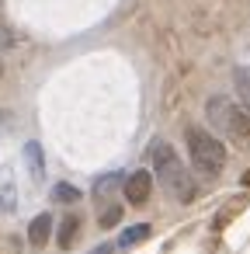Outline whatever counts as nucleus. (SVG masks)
<instances>
[{
	"mask_svg": "<svg viewBox=\"0 0 250 254\" xmlns=\"http://www.w3.org/2000/svg\"><path fill=\"white\" fill-rule=\"evenodd\" d=\"M49 230H52V216H49V212H39V216L32 219V226H28L32 247H42V244L49 240Z\"/></svg>",
	"mask_w": 250,
	"mask_h": 254,
	"instance_id": "obj_7",
	"label": "nucleus"
},
{
	"mask_svg": "<svg viewBox=\"0 0 250 254\" xmlns=\"http://www.w3.org/2000/svg\"><path fill=\"white\" fill-rule=\"evenodd\" d=\"M25 164H28V171L35 174V181L46 178V160H42V146H39V143H28V146H25Z\"/></svg>",
	"mask_w": 250,
	"mask_h": 254,
	"instance_id": "obj_8",
	"label": "nucleus"
},
{
	"mask_svg": "<svg viewBox=\"0 0 250 254\" xmlns=\"http://www.w3.org/2000/svg\"><path fill=\"white\" fill-rule=\"evenodd\" d=\"M52 198H56V202H77L80 191H77L73 185H56V188H52Z\"/></svg>",
	"mask_w": 250,
	"mask_h": 254,
	"instance_id": "obj_10",
	"label": "nucleus"
},
{
	"mask_svg": "<svg viewBox=\"0 0 250 254\" xmlns=\"http://www.w3.org/2000/svg\"><path fill=\"white\" fill-rule=\"evenodd\" d=\"M118 216H122V209L115 205V209H108L104 216H101V226H111V223H118Z\"/></svg>",
	"mask_w": 250,
	"mask_h": 254,
	"instance_id": "obj_12",
	"label": "nucleus"
},
{
	"mask_svg": "<svg viewBox=\"0 0 250 254\" xmlns=\"http://www.w3.org/2000/svg\"><path fill=\"white\" fill-rule=\"evenodd\" d=\"M0 209H7V212L18 209V181L7 167H0Z\"/></svg>",
	"mask_w": 250,
	"mask_h": 254,
	"instance_id": "obj_6",
	"label": "nucleus"
},
{
	"mask_svg": "<svg viewBox=\"0 0 250 254\" xmlns=\"http://www.w3.org/2000/svg\"><path fill=\"white\" fill-rule=\"evenodd\" d=\"M205 115L219 132H226L229 139H236L240 146L250 150V108H240L229 98H208Z\"/></svg>",
	"mask_w": 250,
	"mask_h": 254,
	"instance_id": "obj_2",
	"label": "nucleus"
},
{
	"mask_svg": "<svg viewBox=\"0 0 250 254\" xmlns=\"http://www.w3.org/2000/svg\"><path fill=\"white\" fill-rule=\"evenodd\" d=\"M146 237H150V226H146V223H136V226H129L122 237H115V240H108V244L94 247L91 254H125V251H132L136 244H143Z\"/></svg>",
	"mask_w": 250,
	"mask_h": 254,
	"instance_id": "obj_4",
	"label": "nucleus"
},
{
	"mask_svg": "<svg viewBox=\"0 0 250 254\" xmlns=\"http://www.w3.org/2000/svg\"><path fill=\"white\" fill-rule=\"evenodd\" d=\"M184 139H188L191 164H195V171H198L201 178H215V174H222V167H226V146H222L212 132L191 126V129L184 132Z\"/></svg>",
	"mask_w": 250,
	"mask_h": 254,
	"instance_id": "obj_3",
	"label": "nucleus"
},
{
	"mask_svg": "<svg viewBox=\"0 0 250 254\" xmlns=\"http://www.w3.org/2000/svg\"><path fill=\"white\" fill-rule=\"evenodd\" d=\"M73 230H77V219H73V216H66V223H63V230H59V244H63V247H70V244H73V237H77Z\"/></svg>",
	"mask_w": 250,
	"mask_h": 254,
	"instance_id": "obj_11",
	"label": "nucleus"
},
{
	"mask_svg": "<svg viewBox=\"0 0 250 254\" xmlns=\"http://www.w3.org/2000/svg\"><path fill=\"white\" fill-rule=\"evenodd\" d=\"M150 191H153V174H146V171H136V174H129L125 178V198L129 202H146L150 198Z\"/></svg>",
	"mask_w": 250,
	"mask_h": 254,
	"instance_id": "obj_5",
	"label": "nucleus"
},
{
	"mask_svg": "<svg viewBox=\"0 0 250 254\" xmlns=\"http://www.w3.org/2000/svg\"><path fill=\"white\" fill-rule=\"evenodd\" d=\"M233 84H236V94H240L243 108H250V66H236L233 70Z\"/></svg>",
	"mask_w": 250,
	"mask_h": 254,
	"instance_id": "obj_9",
	"label": "nucleus"
},
{
	"mask_svg": "<svg viewBox=\"0 0 250 254\" xmlns=\"http://www.w3.org/2000/svg\"><path fill=\"white\" fill-rule=\"evenodd\" d=\"M153 157V178H160V185L167 188V195H174L177 202H191L195 198V178L188 174V167L181 164V157L167 146V143H153L150 150Z\"/></svg>",
	"mask_w": 250,
	"mask_h": 254,
	"instance_id": "obj_1",
	"label": "nucleus"
}]
</instances>
